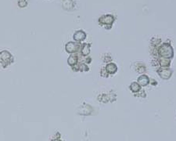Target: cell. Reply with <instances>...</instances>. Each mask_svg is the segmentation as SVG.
<instances>
[{"label": "cell", "mask_w": 176, "mask_h": 141, "mask_svg": "<svg viewBox=\"0 0 176 141\" xmlns=\"http://www.w3.org/2000/svg\"><path fill=\"white\" fill-rule=\"evenodd\" d=\"M159 53L164 58H171L173 57V49L168 43H164L159 49Z\"/></svg>", "instance_id": "cell-1"}, {"label": "cell", "mask_w": 176, "mask_h": 141, "mask_svg": "<svg viewBox=\"0 0 176 141\" xmlns=\"http://www.w3.org/2000/svg\"><path fill=\"white\" fill-rule=\"evenodd\" d=\"M13 61H14V57H12L10 52L4 50L0 53V63L3 64V67L9 65Z\"/></svg>", "instance_id": "cell-2"}, {"label": "cell", "mask_w": 176, "mask_h": 141, "mask_svg": "<svg viewBox=\"0 0 176 141\" xmlns=\"http://www.w3.org/2000/svg\"><path fill=\"white\" fill-rule=\"evenodd\" d=\"M114 17L113 15L108 14V15H103L99 19V22L100 25H105L106 28L111 29V26L114 24Z\"/></svg>", "instance_id": "cell-3"}, {"label": "cell", "mask_w": 176, "mask_h": 141, "mask_svg": "<svg viewBox=\"0 0 176 141\" xmlns=\"http://www.w3.org/2000/svg\"><path fill=\"white\" fill-rule=\"evenodd\" d=\"M73 38L76 42H81L84 41L85 38H86V34L83 31H78L74 34Z\"/></svg>", "instance_id": "cell-4"}, {"label": "cell", "mask_w": 176, "mask_h": 141, "mask_svg": "<svg viewBox=\"0 0 176 141\" xmlns=\"http://www.w3.org/2000/svg\"><path fill=\"white\" fill-rule=\"evenodd\" d=\"M66 51L69 53H73L74 52L77 50L78 49V45L74 42H68L66 45Z\"/></svg>", "instance_id": "cell-5"}, {"label": "cell", "mask_w": 176, "mask_h": 141, "mask_svg": "<svg viewBox=\"0 0 176 141\" xmlns=\"http://www.w3.org/2000/svg\"><path fill=\"white\" fill-rule=\"evenodd\" d=\"M158 74L160 75L162 79H168L171 77L172 72L169 69H161V70H158Z\"/></svg>", "instance_id": "cell-6"}, {"label": "cell", "mask_w": 176, "mask_h": 141, "mask_svg": "<svg viewBox=\"0 0 176 141\" xmlns=\"http://www.w3.org/2000/svg\"><path fill=\"white\" fill-rule=\"evenodd\" d=\"M137 82H138V84L140 86H146L149 84V79L147 76L143 75L140 76V77L138 78Z\"/></svg>", "instance_id": "cell-7"}, {"label": "cell", "mask_w": 176, "mask_h": 141, "mask_svg": "<svg viewBox=\"0 0 176 141\" xmlns=\"http://www.w3.org/2000/svg\"><path fill=\"white\" fill-rule=\"evenodd\" d=\"M106 70L108 72L109 74H114L117 70V68L115 64L114 63H111L108 64L106 67Z\"/></svg>", "instance_id": "cell-8"}, {"label": "cell", "mask_w": 176, "mask_h": 141, "mask_svg": "<svg viewBox=\"0 0 176 141\" xmlns=\"http://www.w3.org/2000/svg\"><path fill=\"white\" fill-rule=\"evenodd\" d=\"M130 89L133 92H139V91H140L141 86L138 84V82L134 81V82H132V83L131 84Z\"/></svg>", "instance_id": "cell-9"}, {"label": "cell", "mask_w": 176, "mask_h": 141, "mask_svg": "<svg viewBox=\"0 0 176 141\" xmlns=\"http://www.w3.org/2000/svg\"><path fill=\"white\" fill-rule=\"evenodd\" d=\"M89 52H90L89 45H88V44L86 43L83 44L82 49H81V53H82V54L84 55V56H86V55H89Z\"/></svg>", "instance_id": "cell-10"}, {"label": "cell", "mask_w": 176, "mask_h": 141, "mask_svg": "<svg viewBox=\"0 0 176 141\" xmlns=\"http://www.w3.org/2000/svg\"><path fill=\"white\" fill-rule=\"evenodd\" d=\"M77 63V57L74 55H71L69 58H68V64L70 65L73 66Z\"/></svg>", "instance_id": "cell-11"}, {"label": "cell", "mask_w": 176, "mask_h": 141, "mask_svg": "<svg viewBox=\"0 0 176 141\" xmlns=\"http://www.w3.org/2000/svg\"><path fill=\"white\" fill-rule=\"evenodd\" d=\"M53 141H62V140H59V139H58V140H53Z\"/></svg>", "instance_id": "cell-12"}]
</instances>
